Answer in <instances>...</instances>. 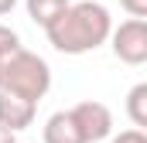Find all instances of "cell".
<instances>
[{"label":"cell","instance_id":"obj_1","mask_svg":"<svg viewBox=\"0 0 147 143\" xmlns=\"http://www.w3.org/2000/svg\"><path fill=\"white\" fill-rule=\"evenodd\" d=\"M48 44L62 55H89L99 44H106L113 34V17L110 10L96 0H79L69 3L48 27Z\"/></svg>","mask_w":147,"mask_h":143},{"label":"cell","instance_id":"obj_2","mask_svg":"<svg viewBox=\"0 0 147 143\" xmlns=\"http://www.w3.org/2000/svg\"><path fill=\"white\" fill-rule=\"evenodd\" d=\"M48 89H51V68L41 55L17 48L14 55L0 58V92H14L31 102H41Z\"/></svg>","mask_w":147,"mask_h":143},{"label":"cell","instance_id":"obj_3","mask_svg":"<svg viewBox=\"0 0 147 143\" xmlns=\"http://www.w3.org/2000/svg\"><path fill=\"white\" fill-rule=\"evenodd\" d=\"M110 48L123 65H147V17H130L113 27Z\"/></svg>","mask_w":147,"mask_h":143},{"label":"cell","instance_id":"obj_4","mask_svg":"<svg viewBox=\"0 0 147 143\" xmlns=\"http://www.w3.org/2000/svg\"><path fill=\"white\" fill-rule=\"evenodd\" d=\"M72 116H75V123H79V130H82V136H86V143H99V140H110L113 136L110 106H103L96 99H86V102L72 106Z\"/></svg>","mask_w":147,"mask_h":143},{"label":"cell","instance_id":"obj_5","mask_svg":"<svg viewBox=\"0 0 147 143\" xmlns=\"http://www.w3.org/2000/svg\"><path fill=\"white\" fill-rule=\"evenodd\" d=\"M34 112H38V102L14 96V92H0V126H10L14 133H21L34 123Z\"/></svg>","mask_w":147,"mask_h":143},{"label":"cell","instance_id":"obj_6","mask_svg":"<svg viewBox=\"0 0 147 143\" xmlns=\"http://www.w3.org/2000/svg\"><path fill=\"white\" fill-rule=\"evenodd\" d=\"M45 143H86L72 109H58L45 119Z\"/></svg>","mask_w":147,"mask_h":143},{"label":"cell","instance_id":"obj_7","mask_svg":"<svg viewBox=\"0 0 147 143\" xmlns=\"http://www.w3.org/2000/svg\"><path fill=\"white\" fill-rule=\"evenodd\" d=\"M72 0H24V7H28V17L34 21V24H41V27H48L65 7H69Z\"/></svg>","mask_w":147,"mask_h":143},{"label":"cell","instance_id":"obj_8","mask_svg":"<svg viewBox=\"0 0 147 143\" xmlns=\"http://www.w3.org/2000/svg\"><path fill=\"white\" fill-rule=\"evenodd\" d=\"M127 116L137 130H147V82H137L127 92Z\"/></svg>","mask_w":147,"mask_h":143},{"label":"cell","instance_id":"obj_9","mask_svg":"<svg viewBox=\"0 0 147 143\" xmlns=\"http://www.w3.org/2000/svg\"><path fill=\"white\" fill-rule=\"evenodd\" d=\"M21 48V37L14 27H7V24H0V58H7V55H14Z\"/></svg>","mask_w":147,"mask_h":143},{"label":"cell","instance_id":"obj_10","mask_svg":"<svg viewBox=\"0 0 147 143\" xmlns=\"http://www.w3.org/2000/svg\"><path fill=\"white\" fill-rule=\"evenodd\" d=\"M110 143H147V130H123V133H116Z\"/></svg>","mask_w":147,"mask_h":143},{"label":"cell","instance_id":"obj_11","mask_svg":"<svg viewBox=\"0 0 147 143\" xmlns=\"http://www.w3.org/2000/svg\"><path fill=\"white\" fill-rule=\"evenodd\" d=\"M120 7L130 17H147V0H120Z\"/></svg>","mask_w":147,"mask_h":143},{"label":"cell","instance_id":"obj_12","mask_svg":"<svg viewBox=\"0 0 147 143\" xmlns=\"http://www.w3.org/2000/svg\"><path fill=\"white\" fill-rule=\"evenodd\" d=\"M0 143H17V133L10 126H0Z\"/></svg>","mask_w":147,"mask_h":143},{"label":"cell","instance_id":"obj_13","mask_svg":"<svg viewBox=\"0 0 147 143\" xmlns=\"http://www.w3.org/2000/svg\"><path fill=\"white\" fill-rule=\"evenodd\" d=\"M14 7H17V0H0V17H3V14H10Z\"/></svg>","mask_w":147,"mask_h":143}]
</instances>
